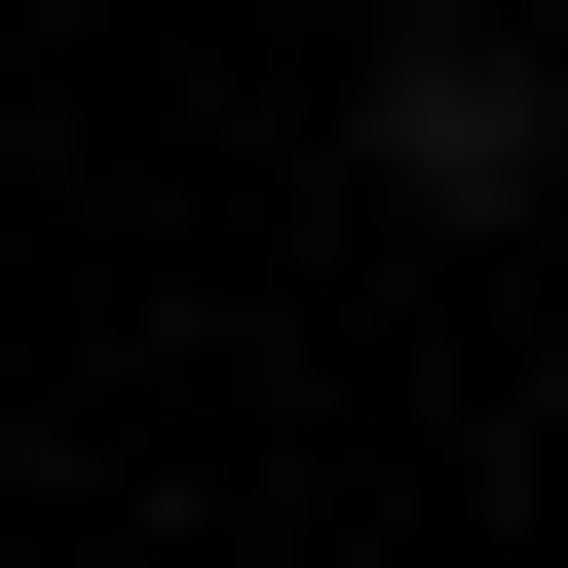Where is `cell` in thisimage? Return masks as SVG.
Returning <instances> with one entry per match:
<instances>
[{
  "mask_svg": "<svg viewBox=\"0 0 568 568\" xmlns=\"http://www.w3.org/2000/svg\"><path fill=\"white\" fill-rule=\"evenodd\" d=\"M379 190H417V227H530V190H568V77L493 39V0H455V39H379Z\"/></svg>",
  "mask_w": 568,
  "mask_h": 568,
  "instance_id": "cell-1",
  "label": "cell"
}]
</instances>
